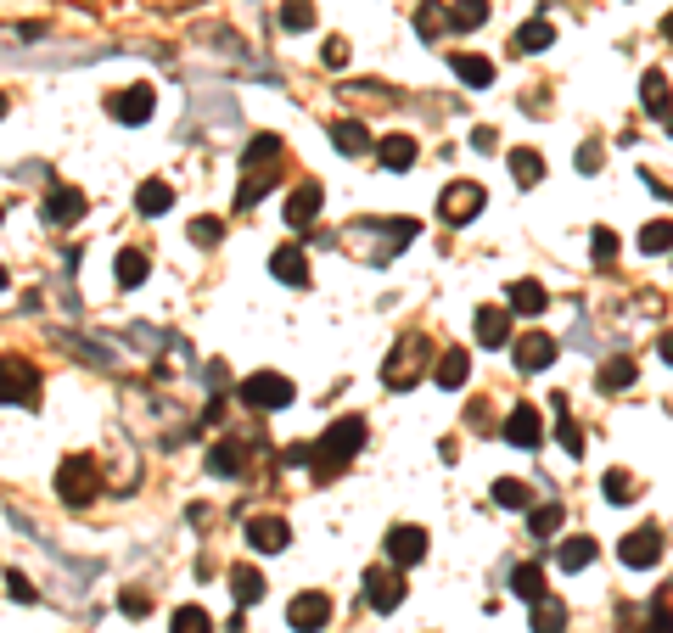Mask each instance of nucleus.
<instances>
[{
    "label": "nucleus",
    "instance_id": "f257e3e1",
    "mask_svg": "<svg viewBox=\"0 0 673 633\" xmlns=\"http://www.w3.org/2000/svg\"><path fill=\"white\" fill-rule=\"evenodd\" d=\"M359 449H365V421H359V415H343V421H331L326 437L315 443V477L331 482L348 460H354Z\"/></svg>",
    "mask_w": 673,
    "mask_h": 633
},
{
    "label": "nucleus",
    "instance_id": "f03ea898",
    "mask_svg": "<svg viewBox=\"0 0 673 633\" xmlns=\"http://www.w3.org/2000/svg\"><path fill=\"white\" fill-rule=\"evenodd\" d=\"M57 493L68 499V505H90V499H101V465L90 460V454H68L57 471Z\"/></svg>",
    "mask_w": 673,
    "mask_h": 633
},
{
    "label": "nucleus",
    "instance_id": "7ed1b4c3",
    "mask_svg": "<svg viewBox=\"0 0 673 633\" xmlns=\"http://www.w3.org/2000/svg\"><path fill=\"white\" fill-rule=\"evenodd\" d=\"M236 393H242L247 409H264V415H275V409H287V404H292V381H287V376H275V370H258V376H247Z\"/></svg>",
    "mask_w": 673,
    "mask_h": 633
},
{
    "label": "nucleus",
    "instance_id": "20e7f679",
    "mask_svg": "<svg viewBox=\"0 0 673 633\" xmlns=\"http://www.w3.org/2000/svg\"><path fill=\"white\" fill-rule=\"evenodd\" d=\"M421 353H427V342H421V337H399V348L387 353V370H382V381L393 387V393H410V387L421 381V365H416Z\"/></svg>",
    "mask_w": 673,
    "mask_h": 633
},
{
    "label": "nucleus",
    "instance_id": "39448f33",
    "mask_svg": "<svg viewBox=\"0 0 673 633\" xmlns=\"http://www.w3.org/2000/svg\"><path fill=\"white\" fill-rule=\"evenodd\" d=\"M34 393H40V370L6 353V359H0V404H29Z\"/></svg>",
    "mask_w": 673,
    "mask_h": 633
},
{
    "label": "nucleus",
    "instance_id": "423d86ee",
    "mask_svg": "<svg viewBox=\"0 0 673 633\" xmlns=\"http://www.w3.org/2000/svg\"><path fill=\"white\" fill-rule=\"evenodd\" d=\"M387 561L393 566H416L427 561V527H410V521H399V527H387Z\"/></svg>",
    "mask_w": 673,
    "mask_h": 633
},
{
    "label": "nucleus",
    "instance_id": "0eeeda50",
    "mask_svg": "<svg viewBox=\"0 0 673 633\" xmlns=\"http://www.w3.org/2000/svg\"><path fill=\"white\" fill-rule=\"evenodd\" d=\"M617 555H623V566H634V572L657 566L662 561V527H634V533L617 544Z\"/></svg>",
    "mask_w": 673,
    "mask_h": 633
},
{
    "label": "nucleus",
    "instance_id": "6e6552de",
    "mask_svg": "<svg viewBox=\"0 0 673 633\" xmlns=\"http://www.w3.org/2000/svg\"><path fill=\"white\" fill-rule=\"evenodd\" d=\"M107 113H113L118 124H146V118L158 113V96L146 85H129V90H118V96H107Z\"/></svg>",
    "mask_w": 673,
    "mask_h": 633
},
{
    "label": "nucleus",
    "instance_id": "1a4fd4ad",
    "mask_svg": "<svg viewBox=\"0 0 673 633\" xmlns=\"http://www.w3.org/2000/svg\"><path fill=\"white\" fill-rule=\"evenodd\" d=\"M365 600H371V611H399L404 605V577L387 572V566H371V572H365Z\"/></svg>",
    "mask_w": 673,
    "mask_h": 633
},
{
    "label": "nucleus",
    "instance_id": "9d476101",
    "mask_svg": "<svg viewBox=\"0 0 673 633\" xmlns=\"http://www.w3.org/2000/svg\"><path fill=\"white\" fill-rule=\"evenodd\" d=\"M326 617H331V600H326L320 589L298 594V600L287 605V622H292V633H320V628H326Z\"/></svg>",
    "mask_w": 673,
    "mask_h": 633
},
{
    "label": "nucleus",
    "instance_id": "9b49d317",
    "mask_svg": "<svg viewBox=\"0 0 673 633\" xmlns=\"http://www.w3.org/2000/svg\"><path fill=\"white\" fill-rule=\"evenodd\" d=\"M505 443H516V449H539V437H545V421H539V409L533 404H516L511 415H505Z\"/></svg>",
    "mask_w": 673,
    "mask_h": 633
},
{
    "label": "nucleus",
    "instance_id": "f8f14e48",
    "mask_svg": "<svg viewBox=\"0 0 673 633\" xmlns=\"http://www.w3.org/2000/svg\"><path fill=\"white\" fill-rule=\"evenodd\" d=\"M438 213H444L449 225H466V219L483 213V191L477 185H449L444 197H438Z\"/></svg>",
    "mask_w": 673,
    "mask_h": 633
},
{
    "label": "nucleus",
    "instance_id": "ddd939ff",
    "mask_svg": "<svg viewBox=\"0 0 673 633\" xmlns=\"http://www.w3.org/2000/svg\"><path fill=\"white\" fill-rule=\"evenodd\" d=\"M247 544H253L258 555H275V549L292 544V527L281 516H253V521H247Z\"/></svg>",
    "mask_w": 673,
    "mask_h": 633
},
{
    "label": "nucleus",
    "instance_id": "4468645a",
    "mask_svg": "<svg viewBox=\"0 0 673 633\" xmlns=\"http://www.w3.org/2000/svg\"><path fill=\"white\" fill-rule=\"evenodd\" d=\"M550 359H556V337H545V331H528V337H516V370L539 376Z\"/></svg>",
    "mask_w": 673,
    "mask_h": 633
},
{
    "label": "nucleus",
    "instance_id": "2eb2a0df",
    "mask_svg": "<svg viewBox=\"0 0 673 633\" xmlns=\"http://www.w3.org/2000/svg\"><path fill=\"white\" fill-rule=\"evenodd\" d=\"M320 202H326V191H320L315 180L292 185V197H287V225H292V230H303V225H309V219L320 213Z\"/></svg>",
    "mask_w": 673,
    "mask_h": 633
},
{
    "label": "nucleus",
    "instance_id": "dca6fc26",
    "mask_svg": "<svg viewBox=\"0 0 673 633\" xmlns=\"http://www.w3.org/2000/svg\"><path fill=\"white\" fill-rule=\"evenodd\" d=\"M270 275L281 286H309V258H303V247H275V253H270Z\"/></svg>",
    "mask_w": 673,
    "mask_h": 633
},
{
    "label": "nucleus",
    "instance_id": "f3484780",
    "mask_svg": "<svg viewBox=\"0 0 673 633\" xmlns=\"http://www.w3.org/2000/svg\"><path fill=\"white\" fill-rule=\"evenodd\" d=\"M79 213H85V191H73V185H57V191L45 197V219H51V225H73Z\"/></svg>",
    "mask_w": 673,
    "mask_h": 633
},
{
    "label": "nucleus",
    "instance_id": "a211bd4d",
    "mask_svg": "<svg viewBox=\"0 0 673 633\" xmlns=\"http://www.w3.org/2000/svg\"><path fill=\"white\" fill-rule=\"evenodd\" d=\"M511 594H516V600H528V605H539V600H545V566H539V561H522V566L511 572Z\"/></svg>",
    "mask_w": 673,
    "mask_h": 633
},
{
    "label": "nucleus",
    "instance_id": "6ab92c4d",
    "mask_svg": "<svg viewBox=\"0 0 673 633\" xmlns=\"http://www.w3.org/2000/svg\"><path fill=\"white\" fill-rule=\"evenodd\" d=\"M640 107H645L651 118H662V124H668L673 96H668V79H662V73H645V79H640Z\"/></svg>",
    "mask_w": 673,
    "mask_h": 633
},
{
    "label": "nucleus",
    "instance_id": "aec40b11",
    "mask_svg": "<svg viewBox=\"0 0 673 633\" xmlns=\"http://www.w3.org/2000/svg\"><path fill=\"white\" fill-rule=\"evenodd\" d=\"M135 208L146 213V219H158V213L174 208V185L169 180H146L141 191H135Z\"/></svg>",
    "mask_w": 673,
    "mask_h": 633
},
{
    "label": "nucleus",
    "instance_id": "412c9836",
    "mask_svg": "<svg viewBox=\"0 0 673 633\" xmlns=\"http://www.w3.org/2000/svg\"><path fill=\"white\" fill-rule=\"evenodd\" d=\"M477 342H483V348H505V342H511L505 309H477Z\"/></svg>",
    "mask_w": 673,
    "mask_h": 633
},
{
    "label": "nucleus",
    "instance_id": "4be33fe9",
    "mask_svg": "<svg viewBox=\"0 0 673 633\" xmlns=\"http://www.w3.org/2000/svg\"><path fill=\"white\" fill-rule=\"evenodd\" d=\"M376 157H382V169L404 174L410 163H416V141H410V135H387V141L376 146Z\"/></svg>",
    "mask_w": 673,
    "mask_h": 633
},
{
    "label": "nucleus",
    "instance_id": "5701e85b",
    "mask_svg": "<svg viewBox=\"0 0 673 633\" xmlns=\"http://www.w3.org/2000/svg\"><path fill=\"white\" fill-rule=\"evenodd\" d=\"M208 471H214V477H242L247 471L242 443H214V449H208Z\"/></svg>",
    "mask_w": 673,
    "mask_h": 633
},
{
    "label": "nucleus",
    "instance_id": "b1692460",
    "mask_svg": "<svg viewBox=\"0 0 673 633\" xmlns=\"http://www.w3.org/2000/svg\"><path fill=\"white\" fill-rule=\"evenodd\" d=\"M230 594H236V605H258L264 600V572H253V566H230Z\"/></svg>",
    "mask_w": 673,
    "mask_h": 633
},
{
    "label": "nucleus",
    "instance_id": "393cba45",
    "mask_svg": "<svg viewBox=\"0 0 673 633\" xmlns=\"http://www.w3.org/2000/svg\"><path fill=\"white\" fill-rule=\"evenodd\" d=\"M550 409H556V443H561L567 454H584V432H578V421H573V409H567V398L556 393V404H550Z\"/></svg>",
    "mask_w": 673,
    "mask_h": 633
},
{
    "label": "nucleus",
    "instance_id": "a878e982",
    "mask_svg": "<svg viewBox=\"0 0 673 633\" xmlns=\"http://www.w3.org/2000/svg\"><path fill=\"white\" fill-rule=\"evenodd\" d=\"M505 169L516 174V185H539V180H545V157L528 152V146H516V152L505 157Z\"/></svg>",
    "mask_w": 673,
    "mask_h": 633
},
{
    "label": "nucleus",
    "instance_id": "bb28decb",
    "mask_svg": "<svg viewBox=\"0 0 673 633\" xmlns=\"http://www.w3.org/2000/svg\"><path fill=\"white\" fill-rule=\"evenodd\" d=\"M432 376H438V387H449V393H455V387H466V376H472V359H466L460 348H449L444 359H438V370H432Z\"/></svg>",
    "mask_w": 673,
    "mask_h": 633
},
{
    "label": "nucleus",
    "instance_id": "cd10ccee",
    "mask_svg": "<svg viewBox=\"0 0 673 633\" xmlns=\"http://www.w3.org/2000/svg\"><path fill=\"white\" fill-rule=\"evenodd\" d=\"M556 561H561V572H584L589 561H595V538H567V544H556Z\"/></svg>",
    "mask_w": 673,
    "mask_h": 633
},
{
    "label": "nucleus",
    "instance_id": "c85d7f7f",
    "mask_svg": "<svg viewBox=\"0 0 673 633\" xmlns=\"http://www.w3.org/2000/svg\"><path fill=\"white\" fill-rule=\"evenodd\" d=\"M634 376H640L634 359H606L601 376H595V387H601V393H623V387H634Z\"/></svg>",
    "mask_w": 673,
    "mask_h": 633
},
{
    "label": "nucleus",
    "instance_id": "c756f323",
    "mask_svg": "<svg viewBox=\"0 0 673 633\" xmlns=\"http://www.w3.org/2000/svg\"><path fill=\"white\" fill-rule=\"evenodd\" d=\"M505 297H511L516 314H545V303H550L539 281H511V292H505Z\"/></svg>",
    "mask_w": 673,
    "mask_h": 633
},
{
    "label": "nucleus",
    "instance_id": "7c9ffc66",
    "mask_svg": "<svg viewBox=\"0 0 673 633\" xmlns=\"http://www.w3.org/2000/svg\"><path fill=\"white\" fill-rule=\"evenodd\" d=\"M550 40H556V29H550L545 17H533V23H522V29L511 34V51H545Z\"/></svg>",
    "mask_w": 673,
    "mask_h": 633
},
{
    "label": "nucleus",
    "instance_id": "2f4dec72",
    "mask_svg": "<svg viewBox=\"0 0 673 633\" xmlns=\"http://www.w3.org/2000/svg\"><path fill=\"white\" fill-rule=\"evenodd\" d=\"M331 141H337V152H343V157H359L365 146H371V129L354 124V118H343V124L331 129Z\"/></svg>",
    "mask_w": 673,
    "mask_h": 633
},
{
    "label": "nucleus",
    "instance_id": "473e14b6",
    "mask_svg": "<svg viewBox=\"0 0 673 633\" xmlns=\"http://www.w3.org/2000/svg\"><path fill=\"white\" fill-rule=\"evenodd\" d=\"M449 68H455L460 79H466V85H477V90H483L488 79H494V62L472 57V51H455V57H449Z\"/></svg>",
    "mask_w": 673,
    "mask_h": 633
},
{
    "label": "nucleus",
    "instance_id": "72a5a7b5",
    "mask_svg": "<svg viewBox=\"0 0 673 633\" xmlns=\"http://www.w3.org/2000/svg\"><path fill=\"white\" fill-rule=\"evenodd\" d=\"M488 23V0H455V6H449V29H483Z\"/></svg>",
    "mask_w": 673,
    "mask_h": 633
},
{
    "label": "nucleus",
    "instance_id": "f704fd0d",
    "mask_svg": "<svg viewBox=\"0 0 673 633\" xmlns=\"http://www.w3.org/2000/svg\"><path fill=\"white\" fill-rule=\"evenodd\" d=\"M494 505H505V510H533V488H528V482H516V477H500V482H494Z\"/></svg>",
    "mask_w": 673,
    "mask_h": 633
},
{
    "label": "nucleus",
    "instance_id": "c9c22d12",
    "mask_svg": "<svg viewBox=\"0 0 673 633\" xmlns=\"http://www.w3.org/2000/svg\"><path fill=\"white\" fill-rule=\"evenodd\" d=\"M444 29H449V12L438 6V0H421V6H416V34H421V40H438Z\"/></svg>",
    "mask_w": 673,
    "mask_h": 633
},
{
    "label": "nucleus",
    "instance_id": "e433bc0d",
    "mask_svg": "<svg viewBox=\"0 0 673 633\" xmlns=\"http://www.w3.org/2000/svg\"><path fill=\"white\" fill-rule=\"evenodd\" d=\"M281 29L287 34L315 29V0H281Z\"/></svg>",
    "mask_w": 673,
    "mask_h": 633
},
{
    "label": "nucleus",
    "instance_id": "4c0bfd02",
    "mask_svg": "<svg viewBox=\"0 0 673 633\" xmlns=\"http://www.w3.org/2000/svg\"><path fill=\"white\" fill-rule=\"evenodd\" d=\"M561 628H567V605L545 594V600L533 605V633H561Z\"/></svg>",
    "mask_w": 673,
    "mask_h": 633
},
{
    "label": "nucleus",
    "instance_id": "58836bf2",
    "mask_svg": "<svg viewBox=\"0 0 673 633\" xmlns=\"http://www.w3.org/2000/svg\"><path fill=\"white\" fill-rule=\"evenodd\" d=\"M169 633H214V617H208L202 605H180L169 617Z\"/></svg>",
    "mask_w": 673,
    "mask_h": 633
},
{
    "label": "nucleus",
    "instance_id": "ea45409f",
    "mask_svg": "<svg viewBox=\"0 0 673 633\" xmlns=\"http://www.w3.org/2000/svg\"><path fill=\"white\" fill-rule=\"evenodd\" d=\"M668 247H673V219H651L640 230V253L651 258V253H668Z\"/></svg>",
    "mask_w": 673,
    "mask_h": 633
},
{
    "label": "nucleus",
    "instance_id": "a19ab883",
    "mask_svg": "<svg viewBox=\"0 0 673 633\" xmlns=\"http://www.w3.org/2000/svg\"><path fill=\"white\" fill-rule=\"evenodd\" d=\"M528 533L533 538H556L561 533V505H533L528 510Z\"/></svg>",
    "mask_w": 673,
    "mask_h": 633
},
{
    "label": "nucleus",
    "instance_id": "79ce46f5",
    "mask_svg": "<svg viewBox=\"0 0 673 633\" xmlns=\"http://www.w3.org/2000/svg\"><path fill=\"white\" fill-rule=\"evenodd\" d=\"M146 281V253L141 247H124L118 253V286H141Z\"/></svg>",
    "mask_w": 673,
    "mask_h": 633
},
{
    "label": "nucleus",
    "instance_id": "37998d69",
    "mask_svg": "<svg viewBox=\"0 0 673 633\" xmlns=\"http://www.w3.org/2000/svg\"><path fill=\"white\" fill-rule=\"evenodd\" d=\"M275 157H281V141H275V135H253V141H247V174L275 163Z\"/></svg>",
    "mask_w": 673,
    "mask_h": 633
},
{
    "label": "nucleus",
    "instance_id": "c03bdc74",
    "mask_svg": "<svg viewBox=\"0 0 673 633\" xmlns=\"http://www.w3.org/2000/svg\"><path fill=\"white\" fill-rule=\"evenodd\" d=\"M601 493L612 499V505H629V499H634V477H629V471H606V477H601Z\"/></svg>",
    "mask_w": 673,
    "mask_h": 633
},
{
    "label": "nucleus",
    "instance_id": "a18cd8bd",
    "mask_svg": "<svg viewBox=\"0 0 673 633\" xmlns=\"http://www.w3.org/2000/svg\"><path fill=\"white\" fill-rule=\"evenodd\" d=\"M219 236H225L219 219H191V241H197V247H219Z\"/></svg>",
    "mask_w": 673,
    "mask_h": 633
},
{
    "label": "nucleus",
    "instance_id": "49530a36",
    "mask_svg": "<svg viewBox=\"0 0 673 633\" xmlns=\"http://www.w3.org/2000/svg\"><path fill=\"white\" fill-rule=\"evenodd\" d=\"M6 594H12L17 605H34V600H40V589H34L23 572H6Z\"/></svg>",
    "mask_w": 673,
    "mask_h": 633
},
{
    "label": "nucleus",
    "instance_id": "de8ad7c7",
    "mask_svg": "<svg viewBox=\"0 0 673 633\" xmlns=\"http://www.w3.org/2000/svg\"><path fill=\"white\" fill-rule=\"evenodd\" d=\"M640 633H673V611H668V605H651V611H645V628Z\"/></svg>",
    "mask_w": 673,
    "mask_h": 633
},
{
    "label": "nucleus",
    "instance_id": "09e8293b",
    "mask_svg": "<svg viewBox=\"0 0 673 633\" xmlns=\"http://www.w3.org/2000/svg\"><path fill=\"white\" fill-rule=\"evenodd\" d=\"M118 611H124V617H146V611H152V600H146L141 589H124V594H118Z\"/></svg>",
    "mask_w": 673,
    "mask_h": 633
},
{
    "label": "nucleus",
    "instance_id": "8fccbe9b",
    "mask_svg": "<svg viewBox=\"0 0 673 633\" xmlns=\"http://www.w3.org/2000/svg\"><path fill=\"white\" fill-rule=\"evenodd\" d=\"M589 247H595V264H612V258H617V236H612V230H595Z\"/></svg>",
    "mask_w": 673,
    "mask_h": 633
},
{
    "label": "nucleus",
    "instance_id": "3c124183",
    "mask_svg": "<svg viewBox=\"0 0 673 633\" xmlns=\"http://www.w3.org/2000/svg\"><path fill=\"white\" fill-rule=\"evenodd\" d=\"M320 62H326V68H348V40H337V34H331L326 51H320Z\"/></svg>",
    "mask_w": 673,
    "mask_h": 633
},
{
    "label": "nucleus",
    "instance_id": "603ef678",
    "mask_svg": "<svg viewBox=\"0 0 673 633\" xmlns=\"http://www.w3.org/2000/svg\"><path fill=\"white\" fill-rule=\"evenodd\" d=\"M601 169V146L589 141V146H578V174H595Z\"/></svg>",
    "mask_w": 673,
    "mask_h": 633
},
{
    "label": "nucleus",
    "instance_id": "864d4df0",
    "mask_svg": "<svg viewBox=\"0 0 673 633\" xmlns=\"http://www.w3.org/2000/svg\"><path fill=\"white\" fill-rule=\"evenodd\" d=\"M281 460H287V465H315V443H292Z\"/></svg>",
    "mask_w": 673,
    "mask_h": 633
},
{
    "label": "nucleus",
    "instance_id": "5fc2aeb1",
    "mask_svg": "<svg viewBox=\"0 0 673 633\" xmlns=\"http://www.w3.org/2000/svg\"><path fill=\"white\" fill-rule=\"evenodd\" d=\"M472 146H477V152H494V146H500V135H494V129H472Z\"/></svg>",
    "mask_w": 673,
    "mask_h": 633
},
{
    "label": "nucleus",
    "instance_id": "6e6d98bb",
    "mask_svg": "<svg viewBox=\"0 0 673 633\" xmlns=\"http://www.w3.org/2000/svg\"><path fill=\"white\" fill-rule=\"evenodd\" d=\"M657 353H662V359L673 365V331H662V337H657Z\"/></svg>",
    "mask_w": 673,
    "mask_h": 633
},
{
    "label": "nucleus",
    "instance_id": "4d7b16f0",
    "mask_svg": "<svg viewBox=\"0 0 673 633\" xmlns=\"http://www.w3.org/2000/svg\"><path fill=\"white\" fill-rule=\"evenodd\" d=\"M662 34H668V40H673V12H668V17H662Z\"/></svg>",
    "mask_w": 673,
    "mask_h": 633
},
{
    "label": "nucleus",
    "instance_id": "13d9d810",
    "mask_svg": "<svg viewBox=\"0 0 673 633\" xmlns=\"http://www.w3.org/2000/svg\"><path fill=\"white\" fill-rule=\"evenodd\" d=\"M0 292H6V269H0Z\"/></svg>",
    "mask_w": 673,
    "mask_h": 633
},
{
    "label": "nucleus",
    "instance_id": "bf43d9fd",
    "mask_svg": "<svg viewBox=\"0 0 673 633\" xmlns=\"http://www.w3.org/2000/svg\"><path fill=\"white\" fill-rule=\"evenodd\" d=\"M0 118H6V96H0Z\"/></svg>",
    "mask_w": 673,
    "mask_h": 633
},
{
    "label": "nucleus",
    "instance_id": "052dcab7",
    "mask_svg": "<svg viewBox=\"0 0 673 633\" xmlns=\"http://www.w3.org/2000/svg\"><path fill=\"white\" fill-rule=\"evenodd\" d=\"M668 135H673V113H668Z\"/></svg>",
    "mask_w": 673,
    "mask_h": 633
}]
</instances>
